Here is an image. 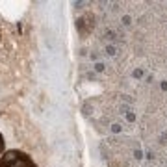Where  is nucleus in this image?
<instances>
[{"instance_id":"f257e3e1","label":"nucleus","mask_w":167,"mask_h":167,"mask_svg":"<svg viewBox=\"0 0 167 167\" xmlns=\"http://www.w3.org/2000/svg\"><path fill=\"white\" fill-rule=\"evenodd\" d=\"M0 167H37L32 158L21 151H8L0 158Z\"/></svg>"},{"instance_id":"f03ea898","label":"nucleus","mask_w":167,"mask_h":167,"mask_svg":"<svg viewBox=\"0 0 167 167\" xmlns=\"http://www.w3.org/2000/svg\"><path fill=\"white\" fill-rule=\"evenodd\" d=\"M76 28H78V32H80V36L86 37L87 34L95 28V17H93V15H84V17H80V19L76 21Z\"/></svg>"},{"instance_id":"7ed1b4c3","label":"nucleus","mask_w":167,"mask_h":167,"mask_svg":"<svg viewBox=\"0 0 167 167\" xmlns=\"http://www.w3.org/2000/svg\"><path fill=\"white\" fill-rule=\"evenodd\" d=\"M104 56H110V58L117 56V45L115 43H108L106 48H104Z\"/></svg>"},{"instance_id":"20e7f679","label":"nucleus","mask_w":167,"mask_h":167,"mask_svg":"<svg viewBox=\"0 0 167 167\" xmlns=\"http://www.w3.org/2000/svg\"><path fill=\"white\" fill-rule=\"evenodd\" d=\"M123 130H125V126H123L121 123H112V125H110V132H112L113 136L123 134Z\"/></svg>"},{"instance_id":"39448f33","label":"nucleus","mask_w":167,"mask_h":167,"mask_svg":"<svg viewBox=\"0 0 167 167\" xmlns=\"http://www.w3.org/2000/svg\"><path fill=\"white\" fill-rule=\"evenodd\" d=\"M145 76H147V73H145L143 67H136L134 71H132V78H136V80H141Z\"/></svg>"},{"instance_id":"423d86ee","label":"nucleus","mask_w":167,"mask_h":167,"mask_svg":"<svg viewBox=\"0 0 167 167\" xmlns=\"http://www.w3.org/2000/svg\"><path fill=\"white\" fill-rule=\"evenodd\" d=\"M132 23H134V19H132V15H128V13H125V15L121 17V26H125V28H130Z\"/></svg>"},{"instance_id":"0eeeda50","label":"nucleus","mask_w":167,"mask_h":167,"mask_svg":"<svg viewBox=\"0 0 167 167\" xmlns=\"http://www.w3.org/2000/svg\"><path fill=\"white\" fill-rule=\"evenodd\" d=\"M106 71V65H104V61H97V63H93V73L95 74H100Z\"/></svg>"},{"instance_id":"6e6552de","label":"nucleus","mask_w":167,"mask_h":167,"mask_svg":"<svg viewBox=\"0 0 167 167\" xmlns=\"http://www.w3.org/2000/svg\"><path fill=\"white\" fill-rule=\"evenodd\" d=\"M125 119H126V123H128V125H132V123H136L138 115H136L134 110H130V112H126V113H125Z\"/></svg>"},{"instance_id":"1a4fd4ad","label":"nucleus","mask_w":167,"mask_h":167,"mask_svg":"<svg viewBox=\"0 0 167 167\" xmlns=\"http://www.w3.org/2000/svg\"><path fill=\"white\" fill-rule=\"evenodd\" d=\"M132 156H134V160L141 162L143 158H145V152H143V151H141V149H139V147H136V149H134V152H132Z\"/></svg>"},{"instance_id":"9d476101","label":"nucleus","mask_w":167,"mask_h":167,"mask_svg":"<svg viewBox=\"0 0 167 167\" xmlns=\"http://www.w3.org/2000/svg\"><path fill=\"white\" fill-rule=\"evenodd\" d=\"M154 158H156V154H154V152H152V151H145V160L152 162V160H154Z\"/></svg>"},{"instance_id":"9b49d317","label":"nucleus","mask_w":167,"mask_h":167,"mask_svg":"<svg viewBox=\"0 0 167 167\" xmlns=\"http://www.w3.org/2000/svg\"><path fill=\"white\" fill-rule=\"evenodd\" d=\"M160 89L164 91V93L167 91V80H162V82H160Z\"/></svg>"},{"instance_id":"f8f14e48","label":"nucleus","mask_w":167,"mask_h":167,"mask_svg":"<svg viewBox=\"0 0 167 167\" xmlns=\"http://www.w3.org/2000/svg\"><path fill=\"white\" fill-rule=\"evenodd\" d=\"M145 82H147V84H152V82H154V76H152V74H147V76H145Z\"/></svg>"},{"instance_id":"ddd939ff","label":"nucleus","mask_w":167,"mask_h":167,"mask_svg":"<svg viewBox=\"0 0 167 167\" xmlns=\"http://www.w3.org/2000/svg\"><path fill=\"white\" fill-rule=\"evenodd\" d=\"M2 151H4V138H2V134H0V154H2Z\"/></svg>"}]
</instances>
